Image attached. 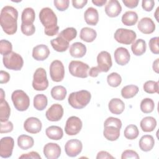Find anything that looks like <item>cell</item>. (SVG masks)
I'll use <instances>...</instances> for the list:
<instances>
[{
	"label": "cell",
	"mask_w": 159,
	"mask_h": 159,
	"mask_svg": "<svg viewBox=\"0 0 159 159\" xmlns=\"http://www.w3.org/2000/svg\"><path fill=\"white\" fill-rule=\"evenodd\" d=\"M84 20L87 24L96 25L99 21V14L96 9L89 7L84 13Z\"/></svg>",
	"instance_id": "24"
},
{
	"label": "cell",
	"mask_w": 159,
	"mask_h": 159,
	"mask_svg": "<svg viewBox=\"0 0 159 159\" xmlns=\"http://www.w3.org/2000/svg\"><path fill=\"white\" fill-rule=\"evenodd\" d=\"M158 64H159V58H157L153 63V65H152V68L153 71L157 73H159V70H158Z\"/></svg>",
	"instance_id": "58"
},
{
	"label": "cell",
	"mask_w": 159,
	"mask_h": 159,
	"mask_svg": "<svg viewBox=\"0 0 159 159\" xmlns=\"http://www.w3.org/2000/svg\"><path fill=\"white\" fill-rule=\"evenodd\" d=\"M73 6L76 9H82L88 3L87 0H73L71 1Z\"/></svg>",
	"instance_id": "52"
},
{
	"label": "cell",
	"mask_w": 159,
	"mask_h": 159,
	"mask_svg": "<svg viewBox=\"0 0 159 159\" xmlns=\"http://www.w3.org/2000/svg\"><path fill=\"white\" fill-rule=\"evenodd\" d=\"M97 37V33L95 30L92 28L85 27L81 29L80 31V39L86 42H93Z\"/></svg>",
	"instance_id": "29"
},
{
	"label": "cell",
	"mask_w": 159,
	"mask_h": 159,
	"mask_svg": "<svg viewBox=\"0 0 159 159\" xmlns=\"http://www.w3.org/2000/svg\"><path fill=\"white\" fill-rule=\"evenodd\" d=\"M158 10H159V7H157V9H156V11H155V14H154L156 20H157V22H158V21H159V20H158Z\"/></svg>",
	"instance_id": "60"
},
{
	"label": "cell",
	"mask_w": 159,
	"mask_h": 159,
	"mask_svg": "<svg viewBox=\"0 0 159 159\" xmlns=\"http://www.w3.org/2000/svg\"><path fill=\"white\" fill-rule=\"evenodd\" d=\"M50 43L53 48L58 52H65L69 47V42L59 34L57 38L50 40Z\"/></svg>",
	"instance_id": "22"
},
{
	"label": "cell",
	"mask_w": 159,
	"mask_h": 159,
	"mask_svg": "<svg viewBox=\"0 0 159 159\" xmlns=\"http://www.w3.org/2000/svg\"><path fill=\"white\" fill-rule=\"evenodd\" d=\"M42 122L40 119L35 117L27 118L24 123V129L30 134H35L40 132L42 129Z\"/></svg>",
	"instance_id": "15"
},
{
	"label": "cell",
	"mask_w": 159,
	"mask_h": 159,
	"mask_svg": "<svg viewBox=\"0 0 159 159\" xmlns=\"http://www.w3.org/2000/svg\"><path fill=\"white\" fill-rule=\"evenodd\" d=\"M10 80V75L9 74L3 70L0 71V83L4 84L7 83Z\"/></svg>",
	"instance_id": "53"
},
{
	"label": "cell",
	"mask_w": 159,
	"mask_h": 159,
	"mask_svg": "<svg viewBox=\"0 0 159 159\" xmlns=\"http://www.w3.org/2000/svg\"><path fill=\"white\" fill-rule=\"evenodd\" d=\"M91 98L90 92L87 90H80L70 93L68 98V102L72 107L81 109L88 104Z\"/></svg>",
	"instance_id": "3"
},
{
	"label": "cell",
	"mask_w": 159,
	"mask_h": 159,
	"mask_svg": "<svg viewBox=\"0 0 159 159\" xmlns=\"http://www.w3.org/2000/svg\"><path fill=\"white\" fill-rule=\"evenodd\" d=\"M155 6V1L153 0H143L142 1V8L147 12L151 11Z\"/></svg>",
	"instance_id": "50"
},
{
	"label": "cell",
	"mask_w": 159,
	"mask_h": 159,
	"mask_svg": "<svg viewBox=\"0 0 159 159\" xmlns=\"http://www.w3.org/2000/svg\"><path fill=\"white\" fill-rule=\"evenodd\" d=\"M19 158H33V159H41L40 155L37 152H30L21 155Z\"/></svg>",
	"instance_id": "51"
},
{
	"label": "cell",
	"mask_w": 159,
	"mask_h": 159,
	"mask_svg": "<svg viewBox=\"0 0 159 159\" xmlns=\"http://www.w3.org/2000/svg\"><path fill=\"white\" fill-rule=\"evenodd\" d=\"M139 30L144 34H150L155 30V24L153 20L150 17L142 18L137 25Z\"/></svg>",
	"instance_id": "18"
},
{
	"label": "cell",
	"mask_w": 159,
	"mask_h": 159,
	"mask_svg": "<svg viewBox=\"0 0 159 159\" xmlns=\"http://www.w3.org/2000/svg\"><path fill=\"white\" fill-rule=\"evenodd\" d=\"M139 134V130L138 127L134 124H130L127 125L124 132V137L129 140L135 139Z\"/></svg>",
	"instance_id": "38"
},
{
	"label": "cell",
	"mask_w": 159,
	"mask_h": 159,
	"mask_svg": "<svg viewBox=\"0 0 159 159\" xmlns=\"http://www.w3.org/2000/svg\"><path fill=\"white\" fill-rule=\"evenodd\" d=\"M11 99L14 107L19 111H25L29 107V97L22 90L17 89L13 91L11 95Z\"/></svg>",
	"instance_id": "4"
},
{
	"label": "cell",
	"mask_w": 159,
	"mask_h": 159,
	"mask_svg": "<svg viewBox=\"0 0 159 159\" xmlns=\"http://www.w3.org/2000/svg\"><path fill=\"white\" fill-rule=\"evenodd\" d=\"M43 152L47 159H57L61 155V148L57 143L50 142L45 145Z\"/></svg>",
	"instance_id": "16"
},
{
	"label": "cell",
	"mask_w": 159,
	"mask_h": 159,
	"mask_svg": "<svg viewBox=\"0 0 159 159\" xmlns=\"http://www.w3.org/2000/svg\"><path fill=\"white\" fill-rule=\"evenodd\" d=\"M120 129L117 126L108 125L104 126L103 135L104 137L110 141H115L117 140L120 136Z\"/></svg>",
	"instance_id": "21"
},
{
	"label": "cell",
	"mask_w": 159,
	"mask_h": 159,
	"mask_svg": "<svg viewBox=\"0 0 159 159\" xmlns=\"http://www.w3.org/2000/svg\"><path fill=\"white\" fill-rule=\"evenodd\" d=\"M99 73H99V70H98L97 67L96 66H93V67L91 68L90 70H89L88 75H89L91 77L95 78V77H97L98 76Z\"/></svg>",
	"instance_id": "56"
},
{
	"label": "cell",
	"mask_w": 159,
	"mask_h": 159,
	"mask_svg": "<svg viewBox=\"0 0 159 159\" xmlns=\"http://www.w3.org/2000/svg\"><path fill=\"white\" fill-rule=\"evenodd\" d=\"M140 110L145 114L151 113L155 107V103L151 98H145L140 102Z\"/></svg>",
	"instance_id": "39"
},
{
	"label": "cell",
	"mask_w": 159,
	"mask_h": 159,
	"mask_svg": "<svg viewBox=\"0 0 159 159\" xmlns=\"http://www.w3.org/2000/svg\"><path fill=\"white\" fill-rule=\"evenodd\" d=\"M105 12L110 17H117L122 11V7L117 0H109L105 6Z\"/></svg>",
	"instance_id": "20"
},
{
	"label": "cell",
	"mask_w": 159,
	"mask_h": 159,
	"mask_svg": "<svg viewBox=\"0 0 159 159\" xmlns=\"http://www.w3.org/2000/svg\"><path fill=\"white\" fill-rule=\"evenodd\" d=\"M82 126V121L79 117L71 116L66 120L65 132L68 135H75L81 131Z\"/></svg>",
	"instance_id": "10"
},
{
	"label": "cell",
	"mask_w": 159,
	"mask_h": 159,
	"mask_svg": "<svg viewBox=\"0 0 159 159\" xmlns=\"http://www.w3.org/2000/svg\"><path fill=\"white\" fill-rule=\"evenodd\" d=\"M48 86L47 72L43 68H38L34 72L32 87L36 91H44Z\"/></svg>",
	"instance_id": "6"
},
{
	"label": "cell",
	"mask_w": 159,
	"mask_h": 159,
	"mask_svg": "<svg viewBox=\"0 0 159 159\" xmlns=\"http://www.w3.org/2000/svg\"><path fill=\"white\" fill-rule=\"evenodd\" d=\"M56 8L60 11H64L68 8L69 0H55L53 1Z\"/></svg>",
	"instance_id": "46"
},
{
	"label": "cell",
	"mask_w": 159,
	"mask_h": 159,
	"mask_svg": "<svg viewBox=\"0 0 159 159\" xmlns=\"http://www.w3.org/2000/svg\"><path fill=\"white\" fill-rule=\"evenodd\" d=\"M14 146V141L11 137H4L0 141V156L7 158L11 157Z\"/></svg>",
	"instance_id": "12"
},
{
	"label": "cell",
	"mask_w": 159,
	"mask_h": 159,
	"mask_svg": "<svg viewBox=\"0 0 159 159\" xmlns=\"http://www.w3.org/2000/svg\"><path fill=\"white\" fill-rule=\"evenodd\" d=\"M108 107L111 113L119 115L124 111L125 104L120 99L113 98L109 101Z\"/></svg>",
	"instance_id": "25"
},
{
	"label": "cell",
	"mask_w": 159,
	"mask_h": 159,
	"mask_svg": "<svg viewBox=\"0 0 159 159\" xmlns=\"http://www.w3.org/2000/svg\"><path fill=\"white\" fill-rule=\"evenodd\" d=\"M139 2V0H122V2L124 5L130 9L136 7L138 6Z\"/></svg>",
	"instance_id": "54"
},
{
	"label": "cell",
	"mask_w": 159,
	"mask_h": 159,
	"mask_svg": "<svg viewBox=\"0 0 159 159\" xmlns=\"http://www.w3.org/2000/svg\"><path fill=\"white\" fill-rule=\"evenodd\" d=\"M18 12L11 6H6L1 11L0 23L3 31L7 35L14 34L17 30Z\"/></svg>",
	"instance_id": "1"
},
{
	"label": "cell",
	"mask_w": 159,
	"mask_h": 159,
	"mask_svg": "<svg viewBox=\"0 0 159 159\" xmlns=\"http://www.w3.org/2000/svg\"><path fill=\"white\" fill-rule=\"evenodd\" d=\"M50 53V50L46 45L40 44L33 48L32 57L37 61H43L48 57Z\"/></svg>",
	"instance_id": "19"
},
{
	"label": "cell",
	"mask_w": 159,
	"mask_h": 159,
	"mask_svg": "<svg viewBox=\"0 0 159 159\" xmlns=\"http://www.w3.org/2000/svg\"><path fill=\"white\" fill-rule=\"evenodd\" d=\"M48 104L47 98L45 94H38L34 98V107L37 111L44 110Z\"/></svg>",
	"instance_id": "34"
},
{
	"label": "cell",
	"mask_w": 159,
	"mask_h": 159,
	"mask_svg": "<svg viewBox=\"0 0 159 159\" xmlns=\"http://www.w3.org/2000/svg\"><path fill=\"white\" fill-rule=\"evenodd\" d=\"M140 157L138 153L132 150H124L121 155L122 159H127V158H134V159H139Z\"/></svg>",
	"instance_id": "49"
},
{
	"label": "cell",
	"mask_w": 159,
	"mask_h": 159,
	"mask_svg": "<svg viewBox=\"0 0 159 159\" xmlns=\"http://www.w3.org/2000/svg\"><path fill=\"white\" fill-rule=\"evenodd\" d=\"M14 128L13 124L11 121H6V122H1V128L0 132L1 134L4 133H9L12 131Z\"/></svg>",
	"instance_id": "47"
},
{
	"label": "cell",
	"mask_w": 159,
	"mask_h": 159,
	"mask_svg": "<svg viewBox=\"0 0 159 159\" xmlns=\"http://www.w3.org/2000/svg\"><path fill=\"white\" fill-rule=\"evenodd\" d=\"M108 125H115L120 129L122 127V122L121 120L116 117H109L106 119L104 123V126Z\"/></svg>",
	"instance_id": "48"
},
{
	"label": "cell",
	"mask_w": 159,
	"mask_h": 159,
	"mask_svg": "<svg viewBox=\"0 0 159 159\" xmlns=\"http://www.w3.org/2000/svg\"><path fill=\"white\" fill-rule=\"evenodd\" d=\"M2 61L4 66L6 68L15 71L20 70L24 65L22 57L14 52L3 56Z\"/></svg>",
	"instance_id": "5"
},
{
	"label": "cell",
	"mask_w": 159,
	"mask_h": 159,
	"mask_svg": "<svg viewBox=\"0 0 159 159\" xmlns=\"http://www.w3.org/2000/svg\"><path fill=\"white\" fill-rule=\"evenodd\" d=\"M139 88L134 84L127 85L121 89V96L125 99H129L134 97L139 92Z\"/></svg>",
	"instance_id": "36"
},
{
	"label": "cell",
	"mask_w": 159,
	"mask_h": 159,
	"mask_svg": "<svg viewBox=\"0 0 159 159\" xmlns=\"http://www.w3.org/2000/svg\"><path fill=\"white\" fill-rule=\"evenodd\" d=\"M12 45L9 41L2 39L0 41V53L3 56L6 55L12 52Z\"/></svg>",
	"instance_id": "43"
},
{
	"label": "cell",
	"mask_w": 159,
	"mask_h": 159,
	"mask_svg": "<svg viewBox=\"0 0 159 159\" xmlns=\"http://www.w3.org/2000/svg\"><path fill=\"white\" fill-rule=\"evenodd\" d=\"M83 144L78 139H70L65 145L66 154L70 157H75L82 151Z\"/></svg>",
	"instance_id": "13"
},
{
	"label": "cell",
	"mask_w": 159,
	"mask_h": 159,
	"mask_svg": "<svg viewBox=\"0 0 159 159\" xmlns=\"http://www.w3.org/2000/svg\"><path fill=\"white\" fill-rule=\"evenodd\" d=\"M155 140L151 135H143L139 142V145L141 150L143 152H149L154 147Z\"/></svg>",
	"instance_id": "26"
},
{
	"label": "cell",
	"mask_w": 159,
	"mask_h": 159,
	"mask_svg": "<svg viewBox=\"0 0 159 159\" xmlns=\"http://www.w3.org/2000/svg\"><path fill=\"white\" fill-rule=\"evenodd\" d=\"M50 75L52 81H61L65 76V68L62 62L58 60H53L50 65Z\"/></svg>",
	"instance_id": "9"
},
{
	"label": "cell",
	"mask_w": 159,
	"mask_h": 159,
	"mask_svg": "<svg viewBox=\"0 0 159 159\" xmlns=\"http://www.w3.org/2000/svg\"><path fill=\"white\" fill-rule=\"evenodd\" d=\"M45 134L50 139L55 140H59L63 136L62 129L57 125H51L47 127L45 130Z\"/></svg>",
	"instance_id": "28"
},
{
	"label": "cell",
	"mask_w": 159,
	"mask_h": 159,
	"mask_svg": "<svg viewBox=\"0 0 159 159\" xmlns=\"http://www.w3.org/2000/svg\"><path fill=\"white\" fill-rule=\"evenodd\" d=\"M40 20L45 27L44 32L48 36H54L58 32L57 17L50 7L42 8L39 13Z\"/></svg>",
	"instance_id": "2"
},
{
	"label": "cell",
	"mask_w": 159,
	"mask_h": 159,
	"mask_svg": "<svg viewBox=\"0 0 159 159\" xmlns=\"http://www.w3.org/2000/svg\"><path fill=\"white\" fill-rule=\"evenodd\" d=\"M158 37H155L150 39L148 42V45L150 51L154 54L159 53V48H158Z\"/></svg>",
	"instance_id": "44"
},
{
	"label": "cell",
	"mask_w": 159,
	"mask_h": 159,
	"mask_svg": "<svg viewBox=\"0 0 159 159\" xmlns=\"http://www.w3.org/2000/svg\"><path fill=\"white\" fill-rule=\"evenodd\" d=\"M122 22L127 26H132L135 25L138 20L137 14L132 11L125 12L122 16Z\"/></svg>",
	"instance_id": "33"
},
{
	"label": "cell",
	"mask_w": 159,
	"mask_h": 159,
	"mask_svg": "<svg viewBox=\"0 0 159 159\" xmlns=\"http://www.w3.org/2000/svg\"><path fill=\"white\" fill-rule=\"evenodd\" d=\"M4 98H5L4 91V90L2 88H1V101L4 100Z\"/></svg>",
	"instance_id": "59"
},
{
	"label": "cell",
	"mask_w": 159,
	"mask_h": 159,
	"mask_svg": "<svg viewBox=\"0 0 159 159\" xmlns=\"http://www.w3.org/2000/svg\"><path fill=\"white\" fill-rule=\"evenodd\" d=\"M35 18V11L32 7H26L23 10L21 15V20L22 24H33Z\"/></svg>",
	"instance_id": "32"
},
{
	"label": "cell",
	"mask_w": 159,
	"mask_h": 159,
	"mask_svg": "<svg viewBox=\"0 0 159 159\" xmlns=\"http://www.w3.org/2000/svg\"><path fill=\"white\" fill-rule=\"evenodd\" d=\"M106 0H92V2L98 7H101L106 3Z\"/></svg>",
	"instance_id": "57"
},
{
	"label": "cell",
	"mask_w": 159,
	"mask_h": 159,
	"mask_svg": "<svg viewBox=\"0 0 159 159\" xmlns=\"http://www.w3.org/2000/svg\"><path fill=\"white\" fill-rule=\"evenodd\" d=\"M70 54L75 58H82L86 53V47L81 42H75L70 47Z\"/></svg>",
	"instance_id": "23"
},
{
	"label": "cell",
	"mask_w": 159,
	"mask_h": 159,
	"mask_svg": "<svg viewBox=\"0 0 159 159\" xmlns=\"http://www.w3.org/2000/svg\"><path fill=\"white\" fill-rule=\"evenodd\" d=\"M66 89L63 86H55L51 89L50 94L52 97L57 101H63L66 96Z\"/></svg>",
	"instance_id": "35"
},
{
	"label": "cell",
	"mask_w": 159,
	"mask_h": 159,
	"mask_svg": "<svg viewBox=\"0 0 159 159\" xmlns=\"http://www.w3.org/2000/svg\"><path fill=\"white\" fill-rule=\"evenodd\" d=\"M11 114V108L8 102L5 100L0 101V120L7 121Z\"/></svg>",
	"instance_id": "37"
},
{
	"label": "cell",
	"mask_w": 159,
	"mask_h": 159,
	"mask_svg": "<svg viewBox=\"0 0 159 159\" xmlns=\"http://www.w3.org/2000/svg\"><path fill=\"white\" fill-rule=\"evenodd\" d=\"M143 88L144 91L148 94L158 93V81H155L152 80L147 81L144 83Z\"/></svg>",
	"instance_id": "40"
},
{
	"label": "cell",
	"mask_w": 159,
	"mask_h": 159,
	"mask_svg": "<svg viewBox=\"0 0 159 159\" xmlns=\"http://www.w3.org/2000/svg\"><path fill=\"white\" fill-rule=\"evenodd\" d=\"M20 29L22 34L27 36H30L33 35L35 32V27L34 24L25 25L21 24Z\"/></svg>",
	"instance_id": "45"
},
{
	"label": "cell",
	"mask_w": 159,
	"mask_h": 159,
	"mask_svg": "<svg viewBox=\"0 0 159 159\" xmlns=\"http://www.w3.org/2000/svg\"><path fill=\"white\" fill-rule=\"evenodd\" d=\"M63 112V108L61 104H53L46 111L45 116L48 120L57 122L62 118Z\"/></svg>",
	"instance_id": "14"
},
{
	"label": "cell",
	"mask_w": 159,
	"mask_h": 159,
	"mask_svg": "<svg viewBox=\"0 0 159 159\" xmlns=\"http://www.w3.org/2000/svg\"><path fill=\"white\" fill-rule=\"evenodd\" d=\"M34 139L27 135H20L17 138V145L22 150H27L34 146Z\"/></svg>",
	"instance_id": "30"
},
{
	"label": "cell",
	"mask_w": 159,
	"mask_h": 159,
	"mask_svg": "<svg viewBox=\"0 0 159 159\" xmlns=\"http://www.w3.org/2000/svg\"><path fill=\"white\" fill-rule=\"evenodd\" d=\"M116 62L120 66L127 65L130 61V55L128 50L124 47H118L114 52V54Z\"/></svg>",
	"instance_id": "17"
},
{
	"label": "cell",
	"mask_w": 159,
	"mask_h": 159,
	"mask_svg": "<svg viewBox=\"0 0 159 159\" xmlns=\"http://www.w3.org/2000/svg\"><path fill=\"white\" fill-rule=\"evenodd\" d=\"M59 35L70 42L76 38L77 35V31L73 27H67L63 30Z\"/></svg>",
	"instance_id": "42"
},
{
	"label": "cell",
	"mask_w": 159,
	"mask_h": 159,
	"mask_svg": "<svg viewBox=\"0 0 159 159\" xmlns=\"http://www.w3.org/2000/svg\"><path fill=\"white\" fill-rule=\"evenodd\" d=\"M97 159H104V158H111L114 159V157L112 156L109 153H108L106 151H100L98 153L97 156H96Z\"/></svg>",
	"instance_id": "55"
},
{
	"label": "cell",
	"mask_w": 159,
	"mask_h": 159,
	"mask_svg": "<svg viewBox=\"0 0 159 159\" xmlns=\"http://www.w3.org/2000/svg\"><path fill=\"white\" fill-rule=\"evenodd\" d=\"M156 119L152 116H147L143 118L140 123L142 130L145 132H152L157 126Z\"/></svg>",
	"instance_id": "27"
},
{
	"label": "cell",
	"mask_w": 159,
	"mask_h": 159,
	"mask_svg": "<svg viewBox=\"0 0 159 159\" xmlns=\"http://www.w3.org/2000/svg\"><path fill=\"white\" fill-rule=\"evenodd\" d=\"M108 84L111 87H117L122 82V78L119 74L116 72H112L107 76Z\"/></svg>",
	"instance_id": "41"
},
{
	"label": "cell",
	"mask_w": 159,
	"mask_h": 159,
	"mask_svg": "<svg viewBox=\"0 0 159 159\" xmlns=\"http://www.w3.org/2000/svg\"><path fill=\"white\" fill-rule=\"evenodd\" d=\"M146 42L144 40L139 39L134 42L131 45V50L134 55L136 56L142 55L146 51Z\"/></svg>",
	"instance_id": "31"
},
{
	"label": "cell",
	"mask_w": 159,
	"mask_h": 159,
	"mask_svg": "<svg viewBox=\"0 0 159 159\" xmlns=\"http://www.w3.org/2000/svg\"><path fill=\"white\" fill-rule=\"evenodd\" d=\"M114 37L115 40L122 44L130 45L136 39V33L130 29L120 28L116 30Z\"/></svg>",
	"instance_id": "8"
},
{
	"label": "cell",
	"mask_w": 159,
	"mask_h": 159,
	"mask_svg": "<svg viewBox=\"0 0 159 159\" xmlns=\"http://www.w3.org/2000/svg\"><path fill=\"white\" fill-rule=\"evenodd\" d=\"M97 63L98 66L96 67L99 73L107 72L112 65L110 53L106 51L101 52L97 56Z\"/></svg>",
	"instance_id": "11"
},
{
	"label": "cell",
	"mask_w": 159,
	"mask_h": 159,
	"mask_svg": "<svg viewBox=\"0 0 159 159\" xmlns=\"http://www.w3.org/2000/svg\"><path fill=\"white\" fill-rule=\"evenodd\" d=\"M70 73L75 77L85 78L88 76L89 66L88 64L77 60L71 61L68 65Z\"/></svg>",
	"instance_id": "7"
}]
</instances>
